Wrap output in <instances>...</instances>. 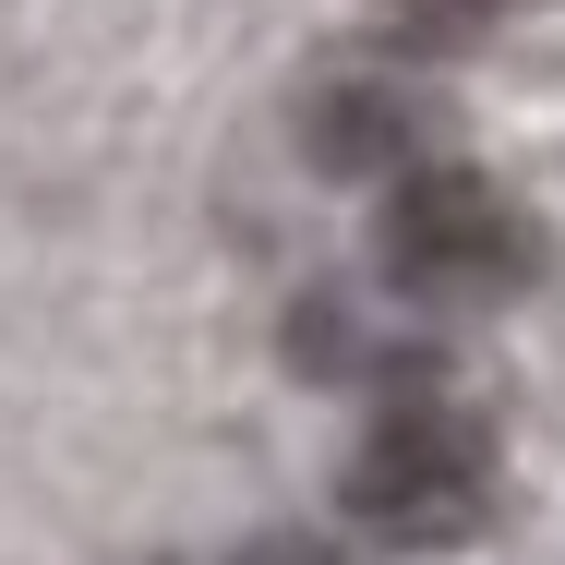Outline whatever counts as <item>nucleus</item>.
<instances>
[{"instance_id": "nucleus-1", "label": "nucleus", "mask_w": 565, "mask_h": 565, "mask_svg": "<svg viewBox=\"0 0 565 565\" xmlns=\"http://www.w3.org/2000/svg\"><path fill=\"white\" fill-rule=\"evenodd\" d=\"M373 265H385V289L422 301V313H481V301H505V289L542 277V228H530V205H518L493 169L434 157V169H409V181L385 193Z\"/></svg>"}, {"instance_id": "nucleus-2", "label": "nucleus", "mask_w": 565, "mask_h": 565, "mask_svg": "<svg viewBox=\"0 0 565 565\" xmlns=\"http://www.w3.org/2000/svg\"><path fill=\"white\" fill-rule=\"evenodd\" d=\"M493 493H505L493 434H481L469 409H434V397H397L338 469L349 530H373V542H397V554L481 542V530H493Z\"/></svg>"}, {"instance_id": "nucleus-3", "label": "nucleus", "mask_w": 565, "mask_h": 565, "mask_svg": "<svg viewBox=\"0 0 565 565\" xmlns=\"http://www.w3.org/2000/svg\"><path fill=\"white\" fill-rule=\"evenodd\" d=\"M434 97L409 85V73H338V85H313L301 97V157L313 169H338V181H373V169H434Z\"/></svg>"}, {"instance_id": "nucleus-4", "label": "nucleus", "mask_w": 565, "mask_h": 565, "mask_svg": "<svg viewBox=\"0 0 565 565\" xmlns=\"http://www.w3.org/2000/svg\"><path fill=\"white\" fill-rule=\"evenodd\" d=\"M493 12H505V0H397L385 24H397V49H469Z\"/></svg>"}, {"instance_id": "nucleus-5", "label": "nucleus", "mask_w": 565, "mask_h": 565, "mask_svg": "<svg viewBox=\"0 0 565 565\" xmlns=\"http://www.w3.org/2000/svg\"><path fill=\"white\" fill-rule=\"evenodd\" d=\"M241 565H338V554H326V542H253Z\"/></svg>"}]
</instances>
